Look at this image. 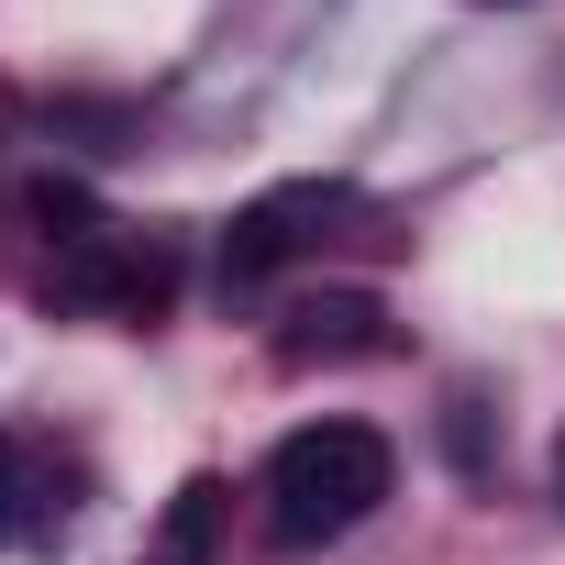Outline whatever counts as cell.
<instances>
[{
  "instance_id": "1",
  "label": "cell",
  "mask_w": 565,
  "mask_h": 565,
  "mask_svg": "<svg viewBox=\"0 0 565 565\" xmlns=\"http://www.w3.org/2000/svg\"><path fill=\"white\" fill-rule=\"evenodd\" d=\"M388 477H399L388 433H366V422H311V433H289V444L266 455V532H277V543H344V532L388 499Z\"/></svg>"
},
{
  "instance_id": "2",
  "label": "cell",
  "mask_w": 565,
  "mask_h": 565,
  "mask_svg": "<svg viewBox=\"0 0 565 565\" xmlns=\"http://www.w3.org/2000/svg\"><path fill=\"white\" fill-rule=\"evenodd\" d=\"M344 211H355V189H344V178H289V189L244 200V211H233V233H222V277H233V289H255V277H277L300 244H322Z\"/></svg>"
},
{
  "instance_id": "3",
  "label": "cell",
  "mask_w": 565,
  "mask_h": 565,
  "mask_svg": "<svg viewBox=\"0 0 565 565\" xmlns=\"http://www.w3.org/2000/svg\"><path fill=\"white\" fill-rule=\"evenodd\" d=\"M45 289L67 300V311H167L178 300V266H167V244H134V233H89V244H67V266L45 277Z\"/></svg>"
},
{
  "instance_id": "4",
  "label": "cell",
  "mask_w": 565,
  "mask_h": 565,
  "mask_svg": "<svg viewBox=\"0 0 565 565\" xmlns=\"http://www.w3.org/2000/svg\"><path fill=\"white\" fill-rule=\"evenodd\" d=\"M377 344H388L377 289H311V300H289V322H277V355L289 366H355Z\"/></svg>"
},
{
  "instance_id": "5",
  "label": "cell",
  "mask_w": 565,
  "mask_h": 565,
  "mask_svg": "<svg viewBox=\"0 0 565 565\" xmlns=\"http://www.w3.org/2000/svg\"><path fill=\"white\" fill-rule=\"evenodd\" d=\"M211 543H222V477H189V488L167 499V521H156L145 565H211Z\"/></svg>"
},
{
  "instance_id": "6",
  "label": "cell",
  "mask_w": 565,
  "mask_h": 565,
  "mask_svg": "<svg viewBox=\"0 0 565 565\" xmlns=\"http://www.w3.org/2000/svg\"><path fill=\"white\" fill-rule=\"evenodd\" d=\"M45 510H56V499H45L34 444H23V433H0V543H34V532H45Z\"/></svg>"
},
{
  "instance_id": "7",
  "label": "cell",
  "mask_w": 565,
  "mask_h": 565,
  "mask_svg": "<svg viewBox=\"0 0 565 565\" xmlns=\"http://www.w3.org/2000/svg\"><path fill=\"white\" fill-rule=\"evenodd\" d=\"M554 477H565V455H554Z\"/></svg>"
}]
</instances>
